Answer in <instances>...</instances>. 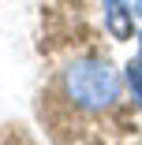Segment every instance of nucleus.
<instances>
[{
    "label": "nucleus",
    "instance_id": "20e7f679",
    "mask_svg": "<svg viewBox=\"0 0 142 145\" xmlns=\"http://www.w3.org/2000/svg\"><path fill=\"white\" fill-rule=\"evenodd\" d=\"M135 15H138V19H142V0H135Z\"/></svg>",
    "mask_w": 142,
    "mask_h": 145
},
{
    "label": "nucleus",
    "instance_id": "f257e3e1",
    "mask_svg": "<svg viewBox=\"0 0 142 145\" xmlns=\"http://www.w3.org/2000/svg\"><path fill=\"white\" fill-rule=\"evenodd\" d=\"M60 93L79 112H105L120 101V74L108 60H75L60 74Z\"/></svg>",
    "mask_w": 142,
    "mask_h": 145
},
{
    "label": "nucleus",
    "instance_id": "7ed1b4c3",
    "mask_svg": "<svg viewBox=\"0 0 142 145\" xmlns=\"http://www.w3.org/2000/svg\"><path fill=\"white\" fill-rule=\"evenodd\" d=\"M127 86H131V97H135V104L142 108V60H138V56L127 63Z\"/></svg>",
    "mask_w": 142,
    "mask_h": 145
},
{
    "label": "nucleus",
    "instance_id": "f03ea898",
    "mask_svg": "<svg viewBox=\"0 0 142 145\" xmlns=\"http://www.w3.org/2000/svg\"><path fill=\"white\" fill-rule=\"evenodd\" d=\"M101 4H105V30L116 41H127L135 34V8L127 0H101Z\"/></svg>",
    "mask_w": 142,
    "mask_h": 145
},
{
    "label": "nucleus",
    "instance_id": "39448f33",
    "mask_svg": "<svg viewBox=\"0 0 142 145\" xmlns=\"http://www.w3.org/2000/svg\"><path fill=\"white\" fill-rule=\"evenodd\" d=\"M138 60H142V34H138Z\"/></svg>",
    "mask_w": 142,
    "mask_h": 145
}]
</instances>
